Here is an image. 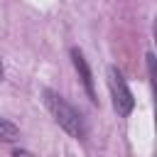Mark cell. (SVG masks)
<instances>
[{
  "mask_svg": "<svg viewBox=\"0 0 157 157\" xmlns=\"http://www.w3.org/2000/svg\"><path fill=\"white\" fill-rule=\"evenodd\" d=\"M42 96H44V103H47L49 113L54 115V120H56L69 135L83 140V137H86V120H83V115H81L66 98H61V96H59L56 91H52V88H42Z\"/></svg>",
  "mask_w": 157,
  "mask_h": 157,
  "instance_id": "1",
  "label": "cell"
},
{
  "mask_svg": "<svg viewBox=\"0 0 157 157\" xmlns=\"http://www.w3.org/2000/svg\"><path fill=\"white\" fill-rule=\"evenodd\" d=\"M108 88H110V98H113V108L118 110V115H130L132 108H135V98H132V91L128 88L123 74L110 66L108 69Z\"/></svg>",
  "mask_w": 157,
  "mask_h": 157,
  "instance_id": "2",
  "label": "cell"
},
{
  "mask_svg": "<svg viewBox=\"0 0 157 157\" xmlns=\"http://www.w3.org/2000/svg\"><path fill=\"white\" fill-rule=\"evenodd\" d=\"M71 54V61H74V69L78 71V78H81V83H83V88H86V93H88V98L96 103V91H93V74H91V66H88V61H86V56H83V52L81 49H71L69 52Z\"/></svg>",
  "mask_w": 157,
  "mask_h": 157,
  "instance_id": "3",
  "label": "cell"
},
{
  "mask_svg": "<svg viewBox=\"0 0 157 157\" xmlns=\"http://www.w3.org/2000/svg\"><path fill=\"white\" fill-rule=\"evenodd\" d=\"M20 137V128L7 118H0V142H15Z\"/></svg>",
  "mask_w": 157,
  "mask_h": 157,
  "instance_id": "4",
  "label": "cell"
},
{
  "mask_svg": "<svg viewBox=\"0 0 157 157\" xmlns=\"http://www.w3.org/2000/svg\"><path fill=\"white\" fill-rule=\"evenodd\" d=\"M12 157H37L34 152H29V150H15L12 152Z\"/></svg>",
  "mask_w": 157,
  "mask_h": 157,
  "instance_id": "5",
  "label": "cell"
},
{
  "mask_svg": "<svg viewBox=\"0 0 157 157\" xmlns=\"http://www.w3.org/2000/svg\"><path fill=\"white\" fill-rule=\"evenodd\" d=\"M0 81H2V61H0Z\"/></svg>",
  "mask_w": 157,
  "mask_h": 157,
  "instance_id": "6",
  "label": "cell"
}]
</instances>
